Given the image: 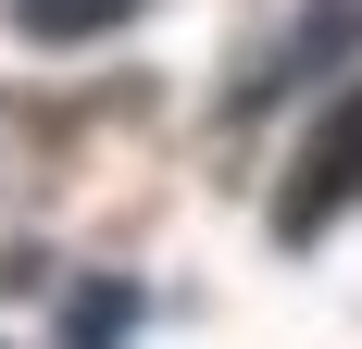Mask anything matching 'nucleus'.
<instances>
[{
    "mask_svg": "<svg viewBox=\"0 0 362 349\" xmlns=\"http://www.w3.org/2000/svg\"><path fill=\"white\" fill-rule=\"evenodd\" d=\"M125 337V287H88V300H75V349H112Z\"/></svg>",
    "mask_w": 362,
    "mask_h": 349,
    "instance_id": "obj_3",
    "label": "nucleus"
},
{
    "mask_svg": "<svg viewBox=\"0 0 362 349\" xmlns=\"http://www.w3.org/2000/svg\"><path fill=\"white\" fill-rule=\"evenodd\" d=\"M138 13V0H13V37H37V50H75V37H112Z\"/></svg>",
    "mask_w": 362,
    "mask_h": 349,
    "instance_id": "obj_2",
    "label": "nucleus"
},
{
    "mask_svg": "<svg viewBox=\"0 0 362 349\" xmlns=\"http://www.w3.org/2000/svg\"><path fill=\"white\" fill-rule=\"evenodd\" d=\"M337 212H362V88L325 112V125H313L300 174L275 187V237H288V249H313V237L337 225Z\"/></svg>",
    "mask_w": 362,
    "mask_h": 349,
    "instance_id": "obj_1",
    "label": "nucleus"
}]
</instances>
